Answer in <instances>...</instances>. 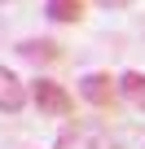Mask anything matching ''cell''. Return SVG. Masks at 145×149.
Segmentation results:
<instances>
[{
  "label": "cell",
  "mask_w": 145,
  "mask_h": 149,
  "mask_svg": "<svg viewBox=\"0 0 145 149\" xmlns=\"http://www.w3.org/2000/svg\"><path fill=\"white\" fill-rule=\"evenodd\" d=\"M27 101H31L40 114H48V118H70V114H75V97H70V88L57 84V79H48V74H35V79L27 84Z\"/></svg>",
  "instance_id": "7a4b0ae2"
},
{
  "label": "cell",
  "mask_w": 145,
  "mask_h": 149,
  "mask_svg": "<svg viewBox=\"0 0 145 149\" xmlns=\"http://www.w3.org/2000/svg\"><path fill=\"white\" fill-rule=\"evenodd\" d=\"M44 18L57 26H75L88 18V0H44Z\"/></svg>",
  "instance_id": "8992f818"
},
{
  "label": "cell",
  "mask_w": 145,
  "mask_h": 149,
  "mask_svg": "<svg viewBox=\"0 0 145 149\" xmlns=\"http://www.w3.org/2000/svg\"><path fill=\"white\" fill-rule=\"evenodd\" d=\"M92 5H101V9H127V5H136V0H92Z\"/></svg>",
  "instance_id": "ba28073f"
},
{
  "label": "cell",
  "mask_w": 145,
  "mask_h": 149,
  "mask_svg": "<svg viewBox=\"0 0 145 149\" xmlns=\"http://www.w3.org/2000/svg\"><path fill=\"white\" fill-rule=\"evenodd\" d=\"M18 57L31 61V66H57L66 53L53 35H27V40H18Z\"/></svg>",
  "instance_id": "277c9868"
},
{
  "label": "cell",
  "mask_w": 145,
  "mask_h": 149,
  "mask_svg": "<svg viewBox=\"0 0 145 149\" xmlns=\"http://www.w3.org/2000/svg\"><path fill=\"white\" fill-rule=\"evenodd\" d=\"M27 110V84L0 61V114H22Z\"/></svg>",
  "instance_id": "5b68a950"
},
{
  "label": "cell",
  "mask_w": 145,
  "mask_h": 149,
  "mask_svg": "<svg viewBox=\"0 0 145 149\" xmlns=\"http://www.w3.org/2000/svg\"><path fill=\"white\" fill-rule=\"evenodd\" d=\"M79 97H84L92 110L114 114V110L123 105V97H119V74H110V70H88V74H79Z\"/></svg>",
  "instance_id": "3957f363"
},
{
  "label": "cell",
  "mask_w": 145,
  "mask_h": 149,
  "mask_svg": "<svg viewBox=\"0 0 145 149\" xmlns=\"http://www.w3.org/2000/svg\"><path fill=\"white\" fill-rule=\"evenodd\" d=\"M119 97H123L132 110L145 114V70H123V74H119Z\"/></svg>",
  "instance_id": "52a82bcc"
},
{
  "label": "cell",
  "mask_w": 145,
  "mask_h": 149,
  "mask_svg": "<svg viewBox=\"0 0 145 149\" xmlns=\"http://www.w3.org/2000/svg\"><path fill=\"white\" fill-rule=\"evenodd\" d=\"M53 149H119V140L110 136L101 118H66Z\"/></svg>",
  "instance_id": "6da1fadb"
}]
</instances>
